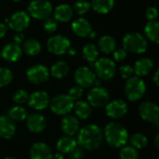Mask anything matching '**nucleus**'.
<instances>
[{"label":"nucleus","instance_id":"1","mask_svg":"<svg viewBox=\"0 0 159 159\" xmlns=\"http://www.w3.org/2000/svg\"><path fill=\"white\" fill-rule=\"evenodd\" d=\"M103 142V132L102 129L94 124L83 127L77 132V143L82 149L96 150Z\"/></svg>","mask_w":159,"mask_h":159},{"label":"nucleus","instance_id":"2","mask_svg":"<svg viewBox=\"0 0 159 159\" xmlns=\"http://www.w3.org/2000/svg\"><path fill=\"white\" fill-rule=\"evenodd\" d=\"M102 132L103 139H105L109 145L115 148L125 146L129 138L126 128L117 122L108 123Z\"/></svg>","mask_w":159,"mask_h":159},{"label":"nucleus","instance_id":"3","mask_svg":"<svg viewBox=\"0 0 159 159\" xmlns=\"http://www.w3.org/2000/svg\"><path fill=\"white\" fill-rule=\"evenodd\" d=\"M147 48L146 39L139 33H129L123 38V48L127 52L142 54L147 50Z\"/></svg>","mask_w":159,"mask_h":159},{"label":"nucleus","instance_id":"4","mask_svg":"<svg viewBox=\"0 0 159 159\" xmlns=\"http://www.w3.org/2000/svg\"><path fill=\"white\" fill-rule=\"evenodd\" d=\"M146 91V85L144 81L139 76H131L127 79L125 85V93L127 98L131 102L141 100Z\"/></svg>","mask_w":159,"mask_h":159},{"label":"nucleus","instance_id":"5","mask_svg":"<svg viewBox=\"0 0 159 159\" xmlns=\"http://www.w3.org/2000/svg\"><path fill=\"white\" fill-rule=\"evenodd\" d=\"M75 102L65 94H60L52 98L49 101L50 110L58 116H66L68 115L74 107Z\"/></svg>","mask_w":159,"mask_h":159},{"label":"nucleus","instance_id":"6","mask_svg":"<svg viewBox=\"0 0 159 159\" xmlns=\"http://www.w3.org/2000/svg\"><path fill=\"white\" fill-rule=\"evenodd\" d=\"M94 74L102 80H110L116 75L115 61L109 58H101L94 62Z\"/></svg>","mask_w":159,"mask_h":159},{"label":"nucleus","instance_id":"7","mask_svg":"<svg viewBox=\"0 0 159 159\" xmlns=\"http://www.w3.org/2000/svg\"><path fill=\"white\" fill-rule=\"evenodd\" d=\"M28 11L36 20H46L51 15L53 8L48 0H33L28 6Z\"/></svg>","mask_w":159,"mask_h":159},{"label":"nucleus","instance_id":"8","mask_svg":"<svg viewBox=\"0 0 159 159\" xmlns=\"http://www.w3.org/2000/svg\"><path fill=\"white\" fill-rule=\"evenodd\" d=\"M87 99L90 106L102 107L109 102L110 94L109 91L103 87H94L89 91Z\"/></svg>","mask_w":159,"mask_h":159},{"label":"nucleus","instance_id":"9","mask_svg":"<svg viewBox=\"0 0 159 159\" xmlns=\"http://www.w3.org/2000/svg\"><path fill=\"white\" fill-rule=\"evenodd\" d=\"M71 47L70 40L64 35H55L48 40V50L54 55H63Z\"/></svg>","mask_w":159,"mask_h":159},{"label":"nucleus","instance_id":"10","mask_svg":"<svg viewBox=\"0 0 159 159\" xmlns=\"http://www.w3.org/2000/svg\"><path fill=\"white\" fill-rule=\"evenodd\" d=\"M139 115L140 116L147 121L156 124V127H158L159 109L157 104L152 102H143L139 106Z\"/></svg>","mask_w":159,"mask_h":159},{"label":"nucleus","instance_id":"11","mask_svg":"<svg viewBox=\"0 0 159 159\" xmlns=\"http://www.w3.org/2000/svg\"><path fill=\"white\" fill-rule=\"evenodd\" d=\"M96 78L97 77L94 72L87 66L79 67L75 72V80L77 86L81 87L82 89L90 88L92 85H94Z\"/></svg>","mask_w":159,"mask_h":159},{"label":"nucleus","instance_id":"12","mask_svg":"<svg viewBox=\"0 0 159 159\" xmlns=\"http://www.w3.org/2000/svg\"><path fill=\"white\" fill-rule=\"evenodd\" d=\"M30 21H31L30 15L23 10H20L15 12L10 17V19H8L7 23L10 29H12L17 33H21L23 30L29 27Z\"/></svg>","mask_w":159,"mask_h":159},{"label":"nucleus","instance_id":"13","mask_svg":"<svg viewBox=\"0 0 159 159\" xmlns=\"http://www.w3.org/2000/svg\"><path fill=\"white\" fill-rule=\"evenodd\" d=\"M26 77L33 84H35V85L43 84L48 80L49 71L43 64L34 65L28 69L26 73Z\"/></svg>","mask_w":159,"mask_h":159},{"label":"nucleus","instance_id":"14","mask_svg":"<svg viewBox=\"0 0 159 159\" xmlns=\"http://www.w3.org/2000/svg\"><path fill=\"white\" fill-rule=\"evenodd\" d=\"M105 113L110 118L120 119L128 113V104L122 100L109 102L105 105Z\"/></svg>","mask_w":159,"mask_h":159},{"label":"nucleus","instance_id":"15","mask_svg":"<svg viewBox=\"0 0 159 159\" xmlns=\"http://www.w3.org/2000/svg\"><path fill=\"white\" fill-rule=\"evenodd\" d=\"M49 96L47 92L42 90H37L29 95L28 104L34 110L41 111L46 109L49 104Z\"/></svg>","mask_w":159,"mask_h":159},{"label":"nucleus","instance_id":"16","mask_svg":"<svg viewBox=\"0 0 159 159\" xmlns=\"http://www.w3.org/2000/svg\"><path fill=\"white\" fill-rule=\"evenodd\" d=\"M26 125L30 131L34 133H40L46 129L47 121L44 116L37 113H33L27 116Z\"/></svg>","mask_w":159,"mask_h":159},{"label":"nucleus","instance_id":"17","mask_svg":"<svg viewBox=\"0 0 159 159\" xmlns=\"http://www.w3.org/2000/svg\"><path fill=\"white\" fill-rule=\"evenodd\" d=\"M61 128L65 136L73 137L77 134L79 130V121L76 116L72 115H66L61 119Z\"/></svg>","mask_w":159,"mask_h":159},{"label":"nucleus","instance_id":"18","mask_svg":"<svg viewBox=\"0 0 159 159\" xmlns=\"http://www.w3.org/2000/svg\"><path fill=\"white\" fill-rule=\"evenodd\" d=\"M22 52L23 51L20 45L15 43H8L2 48L1 56L7 61L15 62L20 59Z\"/></svg>","mask_w":159,"mask_h":159},{"label":"nucleus","instance_id":"19","mask_svg":"<svg viewBox=\"0 0 159 159\" xmlns=\"http://www.w3.org/2000/svg\"><path fill=\"white\" fill-rule=\"evenodd\" d=\"M52 157L51 149L45 143H35L30 149L31 159H52Z\"/></svg>","mask_w":159,"mask_h":159},{"label":"nucleus","instance_id":"20","mask_svg":"<svg viewBox=\"0 0 159 159\" xmlns=\"http://www.w3.org/2000/svg\"><path fill=\"white\" fill-rule=\"evenodd\" d=\"M16 133L14 122L7 116H0V137L6 140L11 139Z\"/></svg>","mask_w":159,"mask_h":159},{"label":"nucleus","instance_id":"21","mask_svg":"<svg viewBox=\"0 0 159 159\" xmlns=\"http://www.w3.org/2000/svg\"><path fill=\"white\" fill-rule=\"evenodd\" d=\"M72 30L75 35L79 37H87L92 31V27L88 20L84 18H79L73 21Z\"/></svg>","mask_w":159,"mask_h":159},{"label":"nucleus","instance_id":"22","mask_svg":"<svg viewBox=\"0 0 159 159\" xmlns=\"http://www.w3.org/2000/svg\"><path fill=\"white\" fill-rule=\"evenodd\" d=\"M154 62L149 58H142L138 60L133 66V72L136 76L142 77L147 75L153 69Z\"/></svg>","mask_w":159,"mask_h":159},{"label":"nucleus","instance_id":"23","mask_svg":"<svg viewBox=\"0 0 159 159\" xmlns=\"http://www.w3.org/2000/svg\"><path fill=\"white\" fill-rule=\"evenodd\" d=\"M74 10L68 4H61L54 10V18L57 21L66 22L73 17Z\"/></svg>","mask_w":159,"mask_h":159},{"label":"nucleus","instance_id":"24","mask_svg":"<svg viewBox=\"0 0 159 159\" xmlns=\"http://www.w3.org/2000/svg\"><path fill=\"white\" fill-rule=\"evenodd\" d=\"M77 143L76 141L69 136H63L61 137L58 142H57V149L59 151V153L61 154H70L74 149L76 148Z\"/></svg>","mask_w":159,"mask_h":159},{"label":"nucleus","instance_id":"25","mask_svg":"<svg viewBox=\"0 0 159 159\" xmlns=\"http://www.w3.org/2000/svg\"><path fill=\"white\" fill-rule=\"evenodd\" d=\"M98 48L102 52L110 54L115 51L116 48V41L111 35H102L98 41Z\"/></svg>","mask_w":159,"mask_h":159},{"label":"nucleus","instance_id":"26","mask_svg":"<svg viewBox=\"0 0 159 159\" xmlns=\"http://www.w3.org/2000/svg\"><path fill=\"white\" fill-rule=\"evenodd\" d=\"M75 114L76 117L80 119H87L91 115V106L89 104V102H84V101H76L74 103L73 107Z\"/></svg>","mask_w":159,"mask_h":159},{"label":"nucleus","instance_id":"27","mask_svg":"<svg viewBox=\"0 0 159 159\" xmlns=\"http://www.w3.org/2000/svg\"><path fill=\"white\" fill-rule=\"evenodd\" d=\"M145 35L155 44L159 43V23L157 20H149L144 27Z\"/></svg>","mask_w":159,"mask_h":159},{"label":"nucleus","instance_id":"28","mask_svg":"<svg viewBox=\"0 0 159 159\" xmlns=\"http://www.w3.org/2000/svg\"><path fill=\"white\" fill-rule=\"evenodd\" d=\"M90 5L97 13L107 14L113 9L115 6V1L114 0H92Z\"/></svg>","mask_w":159,"mask_h":159},{"label":"nucleus","instance_id":"29","mask_svg":"<svg viewBox=\"0 0 159 159\" xmlns=\"http://www.w3.org/2000/svg\"><path fill=\"white\" fill-rule=\"evenodd\" d=\"M68 72H69V66L63 61H59L55 62L50 68V75L53 77L58 78V79H61L66 76Z\"/></svg>","mask_w":159,"mask_h":159},{"label":"nucleus","instance_id":"30","mask_svg":"<svg viewBox=\"0 0 159 159\" xmlns=\"http://www.w3.org/2000/svg\"><path fill=\"white\" fill-rule=\"evenodd\" d=\"M22 51H24L28 56H36L41 51V45L36 39H27L25 42H23Z\"/></svg>","mask_w":159,"mask_h":159},{"label":"nucleus","instance_id":"31","mask_svg":"<svg viewBox=\"0 0 159 159\" xmlns=\"http://www.w3.org/2000/svg\"><path fill=\"white\" fill-rule=\"evenodd\" d=\"M7 116L14 122H22L27 117V111L25 108L20 105L13 106L7 112Z\"/></svg>","mask_w":159,"mask_h":159},{"label":"nucleus","instance_id":"32","mask_svg":"<svg viewBox=\"0 0 159 159\" xmlns=\"http://www.w3.org/2000/svg\"><path fill=\"white\" fill-rule=\"evenodd\" d=\"M82 54L84 59H86L89 62H95L98 60L99 50L93 44H88L83 48Z\"/></svg>","mask_w":159,"mask_h":159},{"label":"nucleus","instance_id":"33","mask_svg":"<svg viewBox=\"0 0 159 159\" xmlns=\"http://www.w3.org/2000/svg\"><path fill=\"white\" fill-rule=\"evenodd\" d=\"M131 143V146L135 149H143L148 144V139L144 134L135 133L130 138H129Z\"/></svg>","mask_w":159,"mask_h":159},{"label":"nucleus","instance_id":"34","mask_svg":"<svg viewBox=\"0 0 159 159\" xmlns=\"http://www.w3.org/2000/svg\"><path fill=\"white\" fill-rule=\"evenodd\" d=\"M120 159H139L140 156L137 151L132 146H123L119 153Z\"/></svg>","mask_w":159,"mask_h":159},{"label":"nucleus","instance_id":"35","mask_svg":"<svg viewBox=\"0 0 159 159\" xmlns=\"http://www.w3.org/2000/svg\"><path fill=\"white\" fill-rule=\"evenodd\" d=\"M91 5L87 0H79L75 3L73 10L78 15H85L90 10Z\"/></svg>","mask_w":159,"mask_h":159},{"label":"nucleus","instance_id":"36","mask_svg":"<svg viewBox=\"0 0 159 159\" xmlns=\"http://www.w3.org/2000/svg\"><path fill=\"white\" fill-rule=\"evenodd\" d=\"M13 79L12 72L6 67H0V87H6Z\"/></svg>","mask_w":159,"mask_h":159},{"label":"nucleus","instance_id":"37","mask_svg":"<svg viewBox=\"0 0 159 159\" xmlns=\"http://www.w3.org/2000/svg\"><path fill=\"white\" fill-rule=\"evenodd\" d=\"M28 99H29V94L27 93L26 90L23 89H19L15 91V93L12 96L13 102H16L17 104H23L28 102Z\"/></svg>","mask_w":159,"mask_h":159},{"label":"nucleus","instance_id":"38","mask_svg":"<svg viewBox=\"0 0 159 159\" xmlns=\"http://www.w3.org/2000/svg\"><path fill=\"white\" fill-rule=\"evenodd\" d=\"M74 102L79 101L80 98L83 96V89L79 86H75L73 88H71L68 91L67 94Z\"/></svg>","mask_w":159,"mask_h":159},{"label":"nucleus","instance_id":"39","mask_svg":"<svg viewBox=\"0 0 159 159\" xmlns=\"http://www.w3.org/2000/svg\"><path fill=\"white\" fill-rule=\"evenodd\" d=\"M43 27H44V30L48 34H53L57 30V22L55 20L48 18V19L44 20Z\"/></svg>","mask_w":159,"mask_h":159},{"label":"nucleus","instance_id":"40","mask_svg":"<svg viewBox=\"0 0 159 159\" xmlns=\"http://www.w3.org/2000/svg\"><path fill=\"white\" fill-rule=\"evenodd\" d=\"M119 73H120L122 78L127 80L129 78H130L131 76H133V74H134L133 67H131L130 65H128V64L122 65L119 68Z\"/></svg>","mask_w":159,"mask_h":159},{"label":"nucleus","instance_id":"41","mask_svg":"<svg viewBox=\"0 0 159 159\" xmlns=\"http://www.w3.org/2000/svg\"><path fill=\"white\" fill-rule=\"evenodd\" d=\"M114 59L116 61H123L127 56H128V52L124 49V48H116L114 53H113Z\"/></svg>","mask_w":159,"mask_h":159},{"label":"nucleus","instance_id":"42","mask_svg":"<svg viewBox=\"0 0 159 159\" xmlns=\"http://www.w3.org/2000/svg\"><path fill=\"white\" fill-rule=\"evenodd\" d=\"M145 16L148 20H157V18L158 17V11L156 7H150L146 9Z\"/></svg>","mask_w":159,"mask_h":159},{"label":"nucleus","instance_id":"43","mask_svg":"<svg viewBox=\"0 0 159 159\" xmlns=\"http://www.w3.org/2000/svg\"><path fill=\"white\" fill-rule=\"evenodd\" d=\"M84 157V151L82 148H75L69 154L70 159H83Z\"/></svg>","mask_w":159,"mask_h":159},{"label":"nucleus","instance_id":"44","mask_svg":"<svg viewBox=\"0 0 159 159\" xmlns=\"http://www.w3.org/2000/svg\"><path fill=\"white\" fill-rule=\"evenodd\" d=\"M13 40H14V43H15V44H18V45L21 44V43L23 42V40H24V35H23V34H22V33H17V34L14 35Z\"/></svg>","mask_w":159,"mask_h":159},{"label":"nucleus","instance_id":"45","mask_svg":"<svg viewBox=\"0 0 159 159\" xmlns=\"http://www.w3.org/2000/svg\"><path fill=\"white\" fill-rule=\"evenodd\" d=\"M7 31V28L6 24L0 22V38H2V37H4L6 35Z\"/></svg>","mask_w":159,"mask_h":159},{"label":"nucleus","instance_id":"46","mask_svg":"<svg viewBox=\"0 0 159 159\" xmlns=\"http://www.w3.org/2000/svg\"><path fill=\"white\" fill-rule=\"evenodd\" d=\"M159 70L157 69V71H156V73H155V75H154V77H153V80H154V82H155V84H156V86L157 87H158L159 86Z\"/></svg>","mask_w":159,"mask_h":159},{"label":"nucleus","instance_id":"47","mask_svg":"<svg viewBox=\"0 0 159 159\" xmlns=\"http://www.w3.org/2000/svg\"><path fill=\"white\" fill-rule=\"evenodd\" d=\"M67 53L70 55V56H75V54H76V50H75V48H69V49L67 50Z\"/></svg>","mask_w":159,"mask_h":159},{"label":"nucleus","instance_id":"48","mask_svg":"<svg viewBox=\"0 0 159 159\" xmlns=\"http://www.w3.org/2000/svg\"><path fill=\"white\" fill-rule=\"evenodd\" d=\"M52 159H64L63 157V155L61 154V153H56L55 155H53Z\"/></svg>","mask_w":159,"mask_h":159},{"label":"nucleus","instance_id":"49","mask_svg":"<svg viewBox=\"0 0 159 159\" xmlns=\"http://www.w3.org/2000/svg\"><path fill=\"white\" fill-rule=\"evenodd\" d=\"M90 38H95L96 36H97V34H96V32H94L93 30L90 32V34H89V35Z\"/></svg>","mask_w":159,"mask_h":159},{"label":"nucleus","instance_id":"50","mask_svg":"<svg viewBox=\"0 0 159 159\" xmlns=\"http://www.w3.org/2000/svg\"><path fill=\"white\" fill-rule=\"evenodd\" d=\"M158 139H159V135L157 134V136H156V141H155V143H156V146L158 148Z\"/></svg>","mask_w":159,"mask_h":159},{"label":"nucleus","instance_id":"51","mask_svg":"<svg viewBox=\"0 0 159 159\" xmlns=\"http://www.w3.org/2000/svg\"><path fill=\"white\" fill-rule=\"evenodd\" d=\"M5 159H17V158H15V157H6Z\"/></svg>","mask_w":159,"mask_h":159},{"label":"nucleus","instance_id":"52","mask_svg":"<svg viewBox=\"0 0 159 159\" xmlns=\"http://www.w3.org/2000/svg\"><path fill=\"white\" fill-rule=\"evenodd\" d=\"M13 2H20L21 0H12Z\"/></svg>","mask_w":159,"mask_h":159}]
</instances>
